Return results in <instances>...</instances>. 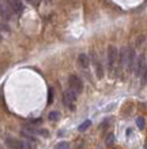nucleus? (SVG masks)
I'll list each match as a JSON object with an SVG mask.
<instances>
[{
	"instance_id": "nucleus-8",
	"label": "nucleus",
	"mask_w": 147,
	"mask_h": 149,
	"mask_svg": "<svg viewBox=\"0 0 147 149\" xmlns=\"http://www.w3.org/2000/svg\"><path fill=\"white\" fill-rule=\"evenodd\" d=\"M76 96H78V95H76V93H75L74 91H72L71 88H70V89H67V91L64 92V95H63L64 103L67 104V105H71V104L76 100Z\"/></svg>"
},
{
	"instance_id": "nucleus-9",
	"label": "nucleus",
	"mask_w": 147,
	"mask_h": 149,
	"mask_svg": "<svg viewBox=\"0 0 147 149\" xmlns=\"http://www.w3.org/2000/svg\"><path fill=\"white\" fill-rule=\"evenodd\" d=\"M7 3L10 4V7L12 8V11L15 14H22L23 11V4L21 0H6Z\"/></svg>"
},
{
	"instance_id": "nucleus-12",
	"label": "nucleus",
	"mask_w": 147,
	"mask_h": 149,
	"mask_svg": "<svg viewBox=\"0 0 147 149\" xmlns=\"http://www.w3.org/2000/svg\"><path fill=\"white\" fill-rule=\"evenodd\" d=\"M60 119V113L57 111H50L49 112V120H52V122H56Z\"/></svg>"
},
{
	"instance_id": "nucleus-19",
	"label": "nucleus",
	"mask_w": 147,
	"mask_h": 149,
	"mask_svg": "<svg viewBox=\"0 0 147 149\" xmlns=\"http://www.w3.org/2000/svg\"><path fill=\"white\" fill-rule=\"evenodd\" d=\"M26 1H29L31 6H34V7H37L38 6V0H26Z\"/></svg>"
},
{
	"instance_id": "nucleus-2",
	"label": "nucleus",
	"mask_w": 147,
	"mask_h": 149,
	"mask_svg": "<svg viewBox=\"0 0 147 149\" xmlns=\"http://www.w3.org/2000/svg\"><path fill=\"white\" fill-rule=\"evenodd\" d=\"M68 85H70V88L75 92L76 95H80V93L83 92V82H82V79H80L78 75H75V74H72V75L68 77Z\"/></svg>"
},
{
	"instance_id": "nucleus-4",
	"label": "nucleus",
	"mask_w": 147,
	"mask_h": 149,
	"mask_svg": "<svg viewBox=\"0 0 147 149\" xmlns=\"http://www.w3.org/2000/svg\"><path fill=\"white\" fill-rule=\"evenodd\" d=\"M6 145L11 149H29L30 148L29 142H23V141H19L17 138H12V137H7L6 138Z\"/></svg>"
},
{
	"instance_id": "nucleus-10",
	"label": "nucleus",
	"mask_w": 147,
	"mask_h": 149,
	"mask_svg": "<svg viewBox=\"0 0 147 149\" xmlns=\"http://www.w3.org/2000/svg\"><path fill=\"white\" fill-rule=\"evenodd\" d=\"M91 56H93V64L95 66V72H97V78H101L104 77V71H102V66H101V63L98 62L97 56H95V54H91Z\"/></svg>"
},
{
	"instance_id": "nucleus-11",
	"label": "nucleus",
	"mask_w": 147,
	"mask_h": 149,
	"mask_svg": "<svg viewBox=\"0 0 147 149\" xmlns=\"http://www.w3.org/2000/svg\"><path fill=\"white\" fill-rule=\"evenodd\" d=\"M78 63L82 68H87L89 67V56L86 54H80L78 56Z\"/></svg>"
},
{
	"instance_id": "nucleus-1",
	"label": "nucleus",
	"mask_w": 147,
	"mask_h": 149,
	"mask_svg": "<svg viewBox=\"0 0 147 149\" xmlns=\"http://www.w3.org/2000/svg\"><path fill=\"white\" fill-rule=\"evenodd\" d=\"M117 60H119V51L115 45H109L108 47V68L110 72L115 70Z\"/></svg>"
},
{
	"instance_id": "nucleus-7",
	"label": "nucleus",
	"mask_w": 147,
	"mask_h": 149,
	"mask_svg": "<svg viewBox=\"0 0 147 149\" xmlns=\"http://www.w3.org/2000/svg\"><path fill=\"white\" fill-rule=\"evenodd\" d=\"M127 55H128V48H121L120 54H119V70H117V74L121 72V70L124 68L125 63H127Z\"/></svg>"
},
{
	"instance_id": "nucleus-13",
	"label": "nucleus",
	"mask_w": 147,
	"mask_h": 149,
	"mask_svg": "<svg viewBox=\"0 0 147 149\" xmlns=\"http://www.w3.org/2000/svg\"><path fill=\"white\" fill-rule=\"evenodd\" d=\"M90 126H91V120H85V122L78 127V130H79V131H86Z\"/></svg>"
},
{
	"instance_id": "nucleus-6",
	"label": "nucleus",
	"mask_w": 147,
	"mask_h": 149,
	"mask_svg": "<svg viewBox=\"0 0 147 149\" xmlns=\"http://www.w3.org/2000/svg\"><path fill=\"white\" fill-rule=\"evenodd\" d=\"M25 136H27V137H30V136H33V134H36V136H44V137H46L49 134L48 133V130H45V129H31V127H29L27 126L25 130L22 131Z\"/></svg>"
},
{
	"instance_id": "nucleus-14",
	"label": "nucleus",
	"mask_w": 147,
	"mask_h": 149,
	"mask_svg": "<svg viewBox=\"0 0 147 149\" xmlns=\"http://www.w3.org/2000/svg\"><path fill=\"white\" fill-rule=\"evenodd\" d=\"M56 149H70V144L66 142V141H61V142H59L56 145Z\"/></svg>"
},
{
	"instance_id": "nucleus-5",
	"label": "nucleus",
	"mask_w": 147,
	"mask_h": 149,
	"mask_svg": "<svg viewBox=\"0 0 147 149\" xmlns=\"http://www.w3.org/2000/svg\"><path fill=\"white\" fill-rule=\"evenodd\" d=\"M136 62V54L134 48H128V55H127V71H134V66Z\"/></svg>"
},
{
	"instance_id": "nucleus-18",
	"label": "nucleus",
	"mask_w": 147,
	"mask_h": 149,
	"mask_svg": "<svg viewBox=\"0 0 147 149\" xmlns=\"http://www.w3.org/2000/svg\"><path fill=\"white\" fill-rule=\"evenodd\" d=\"M53 101V89H49V95H48V103L52 104Z\"/></svg>"
},
{
	"instance_id": "nucleus-15",
	"label": "nucleus",
	"mask_w": 147,
	"mask_h": 149,
	"mask_svg": "<svg viewBox=\"0 0 147 149\" xmlns=\"http://www.w3.org/2000/svg\"><path fill=\"white\" fill-rule=\"evenodd\" d=\"M136 125H138V127L140 129V130H143V129H144V125H146V122H144V119H143L142 116H139L138 119H136Z\"/></svg>"
},
{
	"instance_id": "nucleus-16",
	"label": "nucleus",
	"mask_w": 147,
	"mask_h": 149,
	"mask_svg": "<svg viewBox=\"0 0 147 149\" xmlns=\"http://www.w3.org/2000/svg\"><path fill=\"white\" fill-rule=\"evenodd\" d=\"M113 141H115V136H113V133H110V134L106 137L105 144H106V145H112V144H113Z\"/></svg>"
},
{
	"instance_id": "nucleus-17",
	"label": "nucleus",
	"mask_w": 147,
	"mask_h": 149,
	"mask_svg": "<svg viewBox=\"0 0 147 149\" xmlns=\"http://www.w3.org/2000/svg\"><path fill=\"white\" fill-rule=\"evenodd\" d=\"M142 84H143V85H146V84H147V64H146L144 71H143V74H142Z\"/></svg>"
},
{
	"instance_id": "nucleus-3",
	"label": "nucleus",
	"mask_w": 147,
	"mask_h": 149,
	"mask_svg": "<svg viewBox=\"0 0 147 149\" xmlns=\"http://www.w3.org/2000/svg\"><path fill=\"white\" fill-rule=\"evenodd\" d=\"M144 68H146V55L140 54L138 58H136V62H135V66H134L135 75H136V77H142Z\"/></svg>"
}]
</instances>
